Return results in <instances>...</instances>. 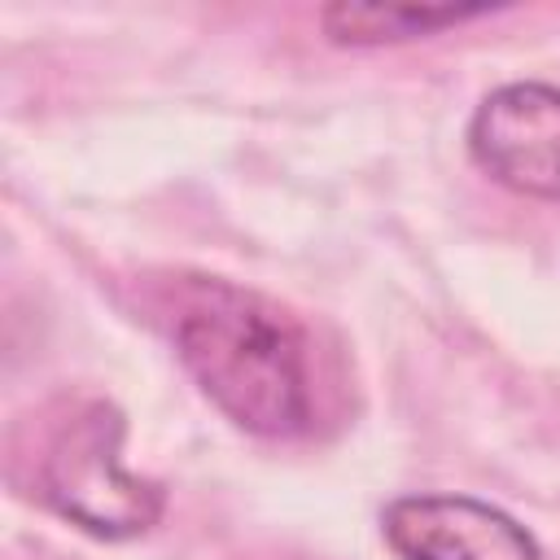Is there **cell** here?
I'll return each instance as SVG.
<instances>
[{
  "mask_svg": "<svg viewBox=\"0 0 560 560\" xmlns=\"http://www.w3.org/2000/svg\"><path fill=\"white\" fill-rule=\"evenodd\" d=\"M171 337L197 389L245 433L298 438L311 429L306 337L262 293L192 280Z\"/></svg>",
  "mask_w": 560,
  "mask_h": 560,
  "instance_id": "6da1fadb",
  "label": "cell"
},
{
  "mask_svg": "<svg viewBox=\"0 0 560 560\" xmlns=\"http://www.w3.org/2000/svg\"><path fill=\"white\" fill-rule=\"evenodd\" d=\"M39 494L70 525L122 542L158 525L166 490L122 464V411L105 398L83 402L52 433L39 459Z\"/></svg>",
  "mask_w": 560,
  "mask_h": 560,
  "instance_id": "7a4b0ae2",
  "label": "cell"
},
{
  "mask_svg": "<svg viewBox=\"0 0 560 560\" xmlns=\"http://www.w3.org/2000/svg\"><path fill=\"white\" fill-rule=\"evenodd\" d=\"M468 153L503 188L560 201V88L542 79L490 88L468 118Z\"/></svg>",
  "mask_w": 560,
  "mask_h": 560,
  "instance_id": "3957f363",
  "label": "cell"
},
{
  "mask_svg": "<svg viewBox=\"0 0 560 560\" xmlns=\"http://www.w3.org/2000/svg\"><path fill=\"white\" fill-rule=\"evenodd\" d=\"M381 534L398 560H542L516 516L472 494H398L381 508Z\"/></svg>",
  "mask_w": 560,
  "mask_h": 560,
  "instance_id": "277c9868",
  "label": "cell"
},
{
  "mask_svg": "<svg viewBox=\"0 0 560 560\" xmlns=\"http://www.w3.org/2000/svg\"><path fill=\"white\" fill-rule=\"evenodd\" d=\"M477 13H486V4H328L319 9V26L337 44H389L429 35Z\"/></svg>",
  "mask_w": 560,
  "mask_h": 560,
  "instance_id": "5b68a950",
  "label": "cell"
}]
</instances>
